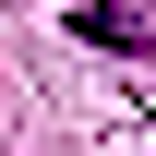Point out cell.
Returning a JSON list of instances; mask_svg holds the SVG:
<instances>
[{
    "label": "cell",
    "instance_id": "6da1fadb",
    "mask_svg": "<svg viewBox=\"0 0 156 156\" xmlns=\"http://www.w3.org/2000/svg\"><path fill=\"white\" fill-rule=\"evenodd\" d=\"M72 36H84V48H108V60H156V36H144L132 12H72Z\"/></svg>",
    "mask_w": 156,
    "mask_h": 156
}]
</instances>
